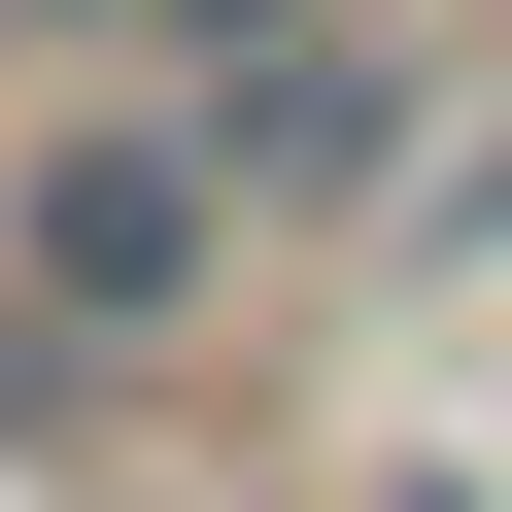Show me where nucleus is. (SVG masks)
<instances>
[{
	"label": "nucleus",
	"instance_id": "nucleus-1",
	"mask_svg": "<svg viewBox=\"0 0 512 512\" xmlns=\"http://www.w3.org/2000/svg\"><path fill=\"white\" fill-rule=\"evenodd\" d=\"M35 342H171L205 308V239H239V137H35Z\"/></svg>",
	"mask_w": 512,
	"mask_h": 512
},
{
	"label": "nucleus",
	"instance_id": "nucleus-2",
	"mask_svg": "<svg viewBox=\"0 0 512 512\" xmlns=\"http://www.w3.org/2000/svg\"><path fill=\"white\" fill-rule=\"evenodd\" d=\"M137 35H205V69H274V35H308V0H137Z\"/></svg>",
	"mask_w": 512,
	"mask_h": 512
},
{
	"label": "nucleus",
	"instance_id": "nucleus-3",
	"mask_svg": "<svg viewBox=\"0 0 512 512\" xmlns=\"http://www.w3.org/2000/svg\"><path fill=\"white\" fill-rule=\"evenodd\" d=\"M0 35H103V0H0Z\"/></svg>",
	"mask_w": 512,
	"mask_h": 512
}]
</instances>
